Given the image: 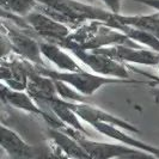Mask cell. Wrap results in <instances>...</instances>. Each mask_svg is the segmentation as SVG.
I'll return each mask as SVG.
<instances>
[{"label":"cell","mask_w":159,"mask_h":159,"mask_svg":"<svg viewBox=\"0 0 159 159\" xmlns=\"http://www.w3.org/2000/svg\"><path fill=\"white\" fill-rule=\"evenodd\" d=\"M1 97H2V99L5 102L12 104L16 108L23 109L25 111L32 112V114H36V115H40L42 117H44L47 121L54 122L50 116L44 114L36 104L32 102L31 96L24 93L23 91H15V90L5 88V85H2V88H1Z\"/></svg>","instance_id":"10"},{"label":"cell","mask_w":159,"mask_h":159,"mask_svg":"<svg viewBox=\"0 0 159 159\" xmlns=\"http://www.w3.org/2000/svg\"><path fill=\"white\" fill-rule=\"evenodd\" d=\"M55 85L57 93L61 96L64 99H70V101H73V102H84L85 101V98L81 95L72 91L71 89L66 85V83H62L60 80H55Z\"/></svg>","instance_id":"13"},{"label":"cell","mask_w":159,"mask_h":159,"mask_svg":"<svg viewBox=\"0 0 159 159\" xmlns=\"http://www.w3.org/2000/svg\"><path fill=\"white\" fill-rule=\"evenodd\" d=\"M119 26L121 30H123L125 35H127L129 39L134 41H138L143 44H146L148 47L153 48L156 52H159V39L156 37L153 34L148 31H145L141 29H138V28H133V26H129V25H123V24H112L111 26Z\"/></svg>","instance_id":"11"},{"label":"cell","mask_w":159,"mask_h":159,"mask_svg":"<svg viewBox=\"0 0 159 159\" xmlns=\"http://www.w3.org/2000/svg\"><path fill=\"white\" fill-rule=\"evenodd\" d=\"M104 2L108 5V7L111 10L112 12L117 13L120 10V0H103Z\"/></svg>","instance_id":"14"},{"label":"cell","mask_w":159,"mask_h":159,"mask_svg":"<svg viewBox=\"0 0 159 159\" xmlns=\"http://www.w3.org/2000/svg\"><path fill=\"white\" fill-rule=\"evenodd\" d=\"M77 143L85 150L91 159H111V158H126V159H157L150 154L141 152L135 148H130L125 145L115 143H93L85 139L75 138Z\"/></svg>","instance_id":"2"},{"label":"cell","mask_w":159,"mask_h":159,"mask_svg":"<svg viewBox=\"0 0 159 159\" xmlns=\"http://www.w3.org/2000/svg\"><path fill=\"white\" fill-rule=\"evenodd\" d=\"M71 50L80 61L88 65L92 71H95L96 73L101 75H104V77L111 75V77H120V78L128 77L126 68L121 64H119L116 60H114L109 56L98 54L95 52L88 53L86 50L80 49V48H72Z\"/></svg>","instance_id":"3"},{"label":"cell","mask_w":159,"mask_h":159,"mask_svg":"<svg viewBox=\"0 0 159 159\" xmlns=\"http://www.w3.org/2000/svg\"><path fill=\"white\" fill-rule=\"evenodd\" d=\"M37 72L42 74L49 77L54 80H60L62 83L71 84L75 90H78L80 93L85 96H91L96 90L103 86L105 84H110V83H120L121 80L119 79H110V78H105L104 75H93L86 73L85 71L80 72H67V73H61V72L49 71L46 68H40L37 67Z\"/></svg>","instance_id":"1"},{"label":"cell","mask_w":159,"mask_h":159,"mask_svg":"<svg viewBox=\"0 0 159 159\" xmlns=\"http://www.w3.org/2000/svg\"><path fill=\"white\" fill-rule=\"evenodd\" d=\"M41 44V52L42 55L46 56L48 60L54 64L60 70L66 72H80L84 71L79 65L77 64L75 60H73L71 56L67 53H65L64 50L59 46H55L53 43H40Z\"/></svg>","instance_id":"9"},{"label":"cell","mask_w":159,"mask_h":159,"mask_svg":"<svg viewBox=\"0 0 159 159\" xmlns=\"http://www.w3.org/2000/svg\"><path fill=\"white\" fill-rule=\"evenodd\" d=\"M1 4L4 10L26 17L32 12V8L36 6L37 0H1Z\"/></svg>","instance_id":"12"},{"label":"cell","mask_w":159,"mask_h":159,"mask_svg":"<svg viewBox=\"0 0 159 159\" xmlns=\"http://www.w3.org/2000/svg\"><path fill=\"white\" fill-rule=\"evenodd\" d=\"M34 71L32 67L19 61H12L1 66V78L7 84L8 89L15 91H23L28 89L29 75Z\"/></svg>","instance_id":"7"},{"label":"cell","mask_w":159,"mask_h":159,"mask_svg":"<svg viewBox=\"0 0 159 159\" xmlns=\"http://www.w3.org/2000/svg\"><path fill=\"white\" fill-rule=\"evenodd\" d=\"M1 146L12 159H35V151L5 126L1 128Z\"/></svg>","instance_id":"8"},{"label":"cell","mask_w":159,"mask_h":159,"mask_svg":"<svg viewBox=\"0 0 159 159\" xmlns=\"http://www.w3.org/2000/svg\"><path fill=\"white\" fill-rule=\"evenodd\" d=\"M91 52L103 54L114 60L119 61H129L141 65H159V53H153L148 50H141L139 47H128L117 44L110 48H98Z\"/></svg>","instance_id":"5"},{"label":"cell","mask_w":159,"mask_h":159,"mask_svg":"<svg viewBox=\"0 0 159 159\" xmlns=\"http://www.w3.org/2000/svg\"><path fill=\"white\" fill-rule=\"evenodd\" d=\"M7 41L10 43L11 50H13L17 55L26 59L28 61H31L37 66L47 67L41 57V44L32 39L31 36L20 32L15 29L7 28Z\"/></svg>","instance_id":"6"},{"label":"cell","mask_w":159,"mask_h":159,"mask_svg":"<svg viewBox=\"0 0 159 159\" xmlns=\"http://www.w3.org/2000/svg\"><path fill=\"white\" fill-rule=\"evenodd\" d=\"M25 18L35 32L44 39H49L50 41H56L57 43H60L70 35V30L64 23L43 12H31Z\"/></svg>","instance_id":"4"},{"label":"cell","mask_w":159,"mask_h":159,"mask_svg":"<svg viewBox=\"0 0 159 159\" xmlns=\"http://www.w3.org/2000/svg\"><path fill=\"white\" fill-rule=\"evenodd\" d=\"M139 1H141V2L146 4V5H150L152 7L159 10V0H139Z\"/></svg>","instance_id":"15"}]
</instances>
